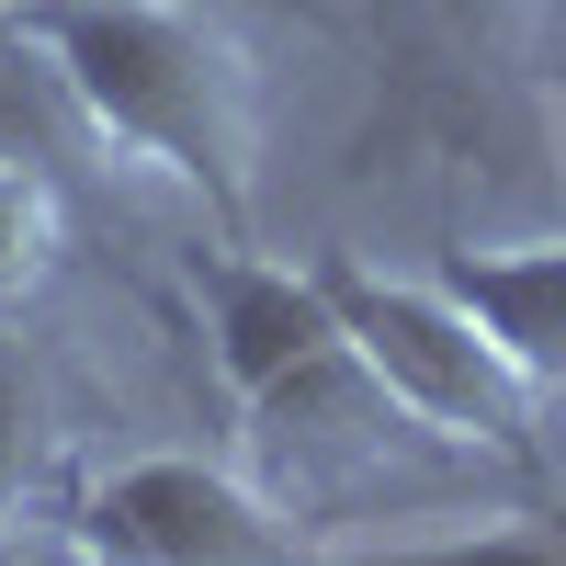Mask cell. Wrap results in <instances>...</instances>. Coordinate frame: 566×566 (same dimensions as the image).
Segmentation results:
<instances>
[{"label": "cell", "mask_w": 566, "mask_h": 566, "mask_svg": "<svg viewBox=\"0 0 566 566\" xmlns=\"http://www.w3.org/2000/svg\"><path fill=\"white\" fill-rule=\"evenodd\" d=\"M45 45L103 148L181 181L227 239H250L261 193V69L205 0H45Z\"/></svg>", "instance_id": "cell-1"}, {"label": "cell", "mask_w": 566, "mask_h": 566, "mask_svg": "<svg viewBox=\"0 0 566 566\" xmlns=\"http://www.w3.org/2000/svg\"><path fill=\"white\" fill-rule=\"evenodd\" d=\"M328 306H340L352 352L386 374V397L419 419L431 442H464V453H533V408L544 386L488 340V317L453 295V283H397L374 261H317Z\"/></svg>", "instance_id": "cell-2"}, {"label": "cell", "mask_w": 566, "mask_h": 566, "mask_svg": "<svg viewBox=\"0 0 566 566\" xmlns=\"http://www.w3.org/2000/svg\"><path fill=\"white\" fill-rule=\"evenodd\" d=\"M69 544L91 566H317L306 522L250 476H227L205 453H136L103 488H80Z\"/></svg>", "instance_id": "cell-3"}, {"label": "cell", "mask_w": 566, "mask_h": 566, "mask_svg": "<svg viewBox=\"0 0 566 566\" xmlns=\"http://www.w3.org/2000/svg\"><path fill=\"white\" fill-rule=\"evenodd\" d=\"M205 317H216V363H227L250 419L283 408L295 386H317L328 363H352V328L328 306V283L295 272V261H261L250 239H227L205 261Z\"/></svg>", "instance_id": "cell-4"}, {"label": "cell", "mask_w": 566, "mask_h": 566, "mask_svg": "<svg viewBox=\"0 0 566 566\" xmlns=\"http://www.w3.org/2000/svg\"><path fill=\"white\" fill-rule=\"evenodd\" d=\"M442 283L488 317V340L522 363L544 397H566V239H533V250H453Z\"/></svg>", "instance_id": "cell-5"}, {"label": "cell", "mask_w": 566, "mask_h": 566, "mask_svg": "<svg viewBox=\"0 0 566 566\" xmlns=\"http://www.w3.org/2000/svg\"><path fill=\"white\" fill-rule=\"evenodd\" d=\"M0 159H23L45 181L103 159V136H91V114H80V91H69V69H57L34 12H0Z\"/></svg>", "instance_id": "cell-6"}, {"label": "cell", "mask_w": 566, "mask_h": 566, "mask_svg": "<svg viewBox=\"0 0 566 566\" xmlns=\"http://www.w3.org/2000/svg\"><path fill=\"white\" fill-rule=\"evenodd\" d=\"M45 272H57V181L0 159V306H23Z\"/></svg>", "instance_id": "cell-7"}, {"label": "cell", "mask_w": 566, "mask_h": 566, "mask_svg": "<svg viewBox=\"0 0 566 566\" xmlns=\"http://www.w3.org/2000/svg\"><path fill=\"white\" fill-rule=\"evenodd\" d=\"M34 476H45V386H34V352L0 328V533L23 522Z\"/></svg>", "instance_id": "cell-8"}, {"label": "cell", "mask_w": 566, "mask_h": 566, "mask_svg": "<svg viewBox=\"0 0 566 566\" xmlns=\"http://www.w3.org/2000/svg\"><path fill=\"white\" fill-rule=\"evenodd\" d=\"M431 12H442L464 45H488V57H522V45L544 34V12H555V0H431Z\"/></svg>", "instance_id": "cell-9"}, {"label": "cell", "mask_w": 566, "mask_h": 566, "mask_svg": "<svg viewBox=\"0 0 566 566\" xmlns=\"http://www.w3.org/2000/svg\"><path fill=\"white\" fill-rule=\"evenodd\" d=\"M272 12H295V23H317V34H328V23H340V0H272Z\"/></svg>", "instance_id": "cell-10"}, {"label": "cell", "mask_w": 566, "mask_h": 566, "mask_svg": "<svg viewBox=\"0 0 566 566\" xmlns=\"http://www.w3.org/2000/svg\"><path fill=\"white\" fill-rule=\"evenodd\" d=\"M544 533H555V555H566V499H555V510H544Z\"/></svg>", "instance_id": "cell-11"}, {"label": "cell", "mask_w": 566, "mask_h": 566, "mask_svg": "<svg viewBox=\"0 0 566 566\" xmlns=\"http://www.w3.org/2000/svg\"><path fill=\"white\" fill-rule=\"evenodd\" d=\"M0 12H45V0H0Z\"/></svg>", "instance_id": "cell-12"}]
</instances>
